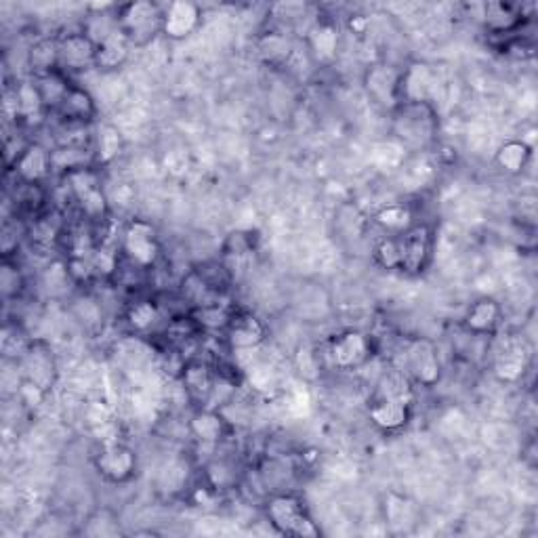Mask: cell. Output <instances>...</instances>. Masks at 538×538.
Wrapping results in <instances>:
<instances>
[{"instance_id": "17", "label": "cell", "mask_w": 538, "mask_h": 538, "mask_svg": "<svg viewBox=\"0 0 538 538\" xmlns=\"http://www.w3.org/2000/svg\"><path fill=\"white\" fill-rule=\"evenodd\" d=\"M188 433L196 444L213 448L232 436V423L217 408L200 406L188 421Z\"/></svg>"}, {"instance_id": "33", "label": "cell", "mask_w": 538, "mask_h": 538, "mask_svg": "<svg viewBox=\"0 0 538 538\" xmlns=\"http://www.w3.org/2000/svg\"><path fill=\"white\" fill-rule=\"evenodd\" d=\"M257 53L269 66H282L293 53V43L280 30L263 32L257 40Z\"/></svg>"}, {"instance_id": "2", "label": "cell", "mask_w": 538, "mask_h": 538, "mask_svg": "<svg viewBox=\"0 0 538 538\" xmlns=\"http://www.w3.org/2000/svg\"><path fill=\"white\" fill-rule=\"evenodd\" d=\"M265 517L269 526L282 536L318 538L322 534L305 501L293 492H278L269 496L265 501Z\"/></svg>"}, {"instance_id": "34", "label": "cell", "mask_w": 538, "mask_h": 538, "mask_svg": "<svg viewBox=\"0 0 538 538\" xmlns=\"http://www.w3.org/2000/svg\"><path fill=\"white\" fill-rule=\"evenodd\" d=\"M32 80L36 82L40 95H43V101H45V106L49 108V112H55L61 97L66 95L68 87L72 85V82L68 80V74H64L61 70L49 72L43 76H34Z\"/></svg>"}, {"instance_id": "24", "label": "cell", "mask_w": 538, "mask_h": 538, "mask_svg": "<svg viewBox=\"0 0 538 538\" xmlns=\"http://www.w3.org/2000/svg\"><path fill=\"white\" fill-rule=\"evenodd\" d=\"M131 43L120 30L103 38L97 43L95 51V70L99 72H118L131 57Z\"/></svg>"}, {"instance_id": "19", "label": "cell", "mask_w": 538, "mask_h": 538, "mask_svg": "<svg viewBox=\"0 0 538 538\" xmlns=\"http://www.w3.org/2000/svg\"><path fill=\"white\" fill-rule=\"evenodd\" d=\"M13 173L17 177V183L28 185H43L47 177L55 171L53 169V154L43 143L30 141L26 150L19 154V158L13 164Z\"/></svg>"}, {"instance_id": "32", "label": "cell", "mask_w": 538, "mask_h": 538, "mask_svg": "<svg viewBox=\"0 0 538 538\" xmlns=\"http://www.w3.org/2000/svg\"><path fill=\"white\" fill-rule=\"evenodd\" d=\"M28 66L34 76H43L59 70V38H40L28 51Z\"/></svg>"}, {"instance_id": "8", "label": "cell", "mask_w": 538, "mask_h": 538, "mask_svg": "<svg viewBox=\"0 0 538 538\" xmlns=\"http://www.w3.org/2000/svg\"><path fill=\"white\" fill-rule=\"evenodd\" d=\"M375 356L372 339L356 328H347L337 333L328 343V358L337 370L351 372L366 366Z\"/></svg>"}, {"instance_id": "5", "label": "cell", "mask_w": 538, "mask_h": 538, "mask_svg": "<svg viewBox=\"0 0 538 538\" xmlns=\"http://www.w3.org/2000/svg\"><path fill=\"white\" fill-rule=\"evenodd\" d=\"M402 368L415 387H436L442 381V360L436 343L421 337L406 341Z\"/></svg>"}, {"instance_id": "23", "label": "cell", "mask_w": 538, "mask_h": 538, "mask_svg": "<svg viewBox=\"0 0 538 538\" xmlns=\"http://www.w3.org/2000/svg\"><path fill=\"white\" fill-rule=\"evenodd\" d=\"M307 49L316 64H333L339 55V28L333 19H318L309 30Z\"/></svg>"}, {"instance_id": "3", "label": "cell", "mask_w": 538, "mask_h": 538, "mask_svg": "<svg viewBox=\"0 0 538 538\" xmlns=\"http://www.w3.org/2000/svg\"><path fill=\"white\" fill-rule=\"evenodd\" d=\"M99 171L101 169L89 164V167H80L64 175L74 204L78 206L82 219H87L89 223L106 221L110 213L108 196L103 192Z\"/></svg>"}, {"instance_id": "25", "label": "cell", "mask_w": 538, "mask_h": 538, "mask_svg": "<svg viewBox=\"0 0 538 538\" xmlns=\"http://www.w3.org/2000/svg\"><path fill=\"white\" fill-rule=\"evenodd\" d=\"M532 160V146L524 139H509L501 143L499 150L494 154L496 169L509 177L522 175Z\"/></svg>"}, {"instance_id": "35", "label": "cell", "mask_w": 538, "mask_h": 538, "mask_svg": "<svg viewBox=\"0 0 538 538\" xmlns=\"http://www.w3.org/2000/svg\"><path fill=\"white\" fill-rule=\"evenodd\" d=\"M372 259L387 272H400L402 261V248H400V236H383L372 251Z\"/></svg>"}, {"instance_id": "36", "label": "cell", "mask_w": 538, "mask_h": 538, "mask_svg": "<svg viewBox=\"0 0 538 538\" xmlns=\"http://www.w3.org/2000/svg\"><path fill=\"white\" fill-rule=\"evenodd\" d=\"M0 291H3L5 301H11L22 295L24 291V274L17 263H13L9 257H5L3 269H0Z\"/></svg>"}, {"instance_id": "4", "label": "cell", "mask_w": 538, "mask_h": 538, "mask_svg": "<svg viewBox=\"0 0 538 538\" xmlns=\"http://www.w3.org/2000/svg\"><path fill=\"white\" fill-rule=\"evenodd\" d=\"M162 11L164 5L152 0H135L116 9L118 30L127 36L131 47H148L152 40L162 34Z\"/></svg>"}, {"instance_id": "37", "label": "cell", "mask_w": 538, "mask_h": 538, "mask_svg": "<svg viewBox=\"0 0 538 538\" xmlns=\"http://www.w3.org/2000/svg\"><path fill=\"white\" fill-rule=\"evenodd\" d=\"M91 263H93V269L97 278L101 280H110L112 276L118 274V267H120V259H118V253L114 251V248H108L99 244L93 255H91Z\"/></svg>"}, {"instance_id": "13", "label": "cell", "mask_w": 538, "mask_h": 538, "mask_svg": "<svg viewBox=\"0 0 538 538\" xmlns=\"http://www.w3.org/2000/svg\"><path fill=\"white\" fill-rule=\"evenodd\" d=\"M366 412L372 427L381 433H398L412 421V400L372 393Z\"/></svg>"}, {"instance_id": "27", "label": "cell", "mask_w": 538, "mask_h": 538, "mask_svg": "<svg viewBox=\"0 0 538 538\" xmlns=\"http://www.w3.org/2000/svg\"><path fill=\"white\" fill-rule=\"evenodd\" d=\"M15 95H17V112H19V120L24 124H38L43 120L49 112V108L45 106L43 95H40L36 82L34 80H22L15 87Z\"/></svg>"}, {"instance_id": "11", "label": "cell", "mask_w": 538, "mask_h": 538, "mask_svg": "<svg viewBox=\"0 0 538 538\" xmlns=\"http://www.w3.org/2000/svg\"><path fill=\"white\" fill-rule=\"evenodd\" d=\"M532 366V347L524 337H507L503 345L496 349L492 372L496 381L505 385H517L524 381L526 372Z\"/></svg>"}, {"instance_id": "14", "label": "cell", "mask_w": 538, "mask_h": 538, "mask_svg": "<svg viewBox=\"0 0 538 538\" xmlns=\"http://www.w3.org/2000/svg\"><path fill=\"white\" fill-rule=\"evenodd\" d=\"M400 82L402 70L389 64H375L364 74V89L368 97L389 112L400 103Z\"/></svg>"}, {"instance_id": "38", "label": "cell", "mask_w": 538, "mask_h": 538, "mask_svg": "<svg viewBox=\"0 0 538 538\" xmlns=\"http://www.w3.org/2000/svg\"><path fill=\"white\" fill-rule=\"evenodd\" d=\"M295 366L299 370V375L307 381H314L320 377V358L316 354V349L312 347H299L297 356H295Z\"/></svg>"}, {"instance_id": "22", "label": "cell", "mask_w": 538, "mask_h": 538, "mask_svg": "<svg viewBox=\"0 0 538 538\" xmlns=\"http://www.w3.org/2000/svg\"><path fill=\"white\" fill-rule=\"evenodd\" d=\"M55 114L68 124H89L97 118V101L85 87H78L72 82L55 108Z\"/></svg>"}, {"instance_id": "9", "label": "cell", "mask_w": 538, "mask_h": 538, "mask_svg": "<svg viewBox=\"0 0 538 538\" xmlns=\"http://www.w3.org/2000/svg\"><path fill=\"white\" fill-rule=\"evenodd\" d=\"M436 232L429 223H415L400 236L402 261L400 272L406 276H421L433 259Z\"/></svg>"}, {"instance_id": "21", "label": "cell", "mask_w": 538, "mask_h": 538, "mask_svg": "<svg viewBox=\"0 0 538 538\" xmlns=\"http://www.w3.org/2000/svg\"><path fill=\"white\" fill-rule=\"evenodd\" d=\"M438 76L431 66L415 61L402 70L400 82V101H429L433 103V91H436Z\"/></svg>"}, {"instance_id": "28", "label": "cell", "mask_w": 538, "mask_h": 538, "mask_svg": "<svg viewBox=\"0 0 538 538\" xmlns=\"http://www.w3.org/2000/svg\"><path fill=\"white\" fill-rule=\"evenodd\" d=\"M486 28L494 34H511L524 24L522 9L513 3H503V0H494L486 5L484 13Z\"/></svg>"}, {"instance_id": "16", "label": "cell", "mask_w": 538, "mask_h": 538, "mask_svg": "<svg viewBox=\"0 0 538 538\" xmlns=\"http://www.w3.org/2000/svg\"><path fill=\"white\" fill-rule=\"evenodd\" d=\"M59 38V70L64 74L85 72L95 68L97 45L85 34V30L61 34Z\"/></svg>"}, {"instance_id": "20", "label": "cell", "mask_w": 538, "mask_h": 538, "mask_svg": "<svg viewBox=\"0 0 538 538\" xmlns=\"http://www.w3.org/2000/svg\"><path fill=\"white\" fill-rule=\"evenodd\" d=\"M501 320H503L501 303L492 297H480L467 307L463 326L469 335L486 337L496 333V328L501 326Z\"/></svg>"}, {"instance_id": "6", "label": "cell", "mask_w": 538, "mask_h": 538, "mask_svg": "<svg viewBox=\"0 0 538 538\" xmlns=\"http://www.w3.org/2000/svg\"><path fill=\"white\" fill-rule=\"evenodd\" d=\"M93 467L101 480L120 486L135 478L139 469V459L137 452L129 444L112 440L97 448V452L93 454Z\"/></svg>"}, {"instance_id": "29", "label": "cell", "mask_w": 538, "mask_h": 538, "mask_svg": "<svg viewBox=\"0 0 538 538\" xmlns=\"http://www.w3.org/2000/svg\"><path fill=\"white\" fill-rule=\"evenodd\" d=\"M162 320V309L154 299H137L124 309V322L137 335H148Z\"/></svg>"}, {"instance_id": "31", "label": "cell", "mask_w": 538, "mask_h": 538, "mask_svg": "<svg viewBox=\"0 0 538 538\" xmlns=\"http://www.w3.org/2000/svg\"><path fill=\"white\" fill-rule=\"evenodd\" d=\"M383 517L385 524L398 530H406L417 522V507L408 496L398 492H385L383 496Z\"/></svg>"}, {"instance_id": "1", "label": "cell", "mask_w": 538, "mask_h": 538, "mask_svg": "<svg viewBox=\"0 0 538 538\" xmlns=\"http://www.w3.org/2000/svg\"><path fill=\"white\" fill-rule=\"evenodd\" d=\"M391 133L412 152L429 150L440 133L438 108L429 101H400L391 110Z\"/></svg>"}, {"instance_id": "7", "label": "cell", "mask_w": 538, "mask_h": 538, "mask_svg": "<svg viewBox=\"0 0 538 538\" xmlns=\"http://www.w3.org/2000/svg\"><path fill=\"white\" fill-rule=\"evenodd\" d=\"M120 253L137 269L154 267L160 257V242L156 236V227L143 219L129 221L127 227L122 230Z\"/></svg>"}, {"instance_id": "30", "label": "cell", "mask_w": 538, "mask_h": 538, "mask_svg": "<svg viewBox=\"0 0 538 538\" xmlns=\"http://www.w3.org/2000/svg\"><path fill=\"white\" fill-rule=\"evenodd\" d=\"M372 219H375V223L387 236H402L406 230H410V227L417 223L415 213H412V209L406 202L385 204Z\"/></svg>"}, {"instance_id": "10", "label": "cell", "mask_w": 538, "mask_h": 538, "mask_svg": "<svg viewBox=\"0 0 538 538\" xmlns=\"http://www.w3.org/2000/svg\"><path fill=\"white\" fill-rule=\"evenodd\" d=\"M17 362L22 366L26 383L36 385L45 393L53 389L57 381V358L45 339H30Z\"/></svg>"}, {"instance_id": "15", "label": "cell", "mask_w": 538, "mask_h": 538, "mask_svg": "<svg viewBox=\"0 0 538 538\" xmlns=\"http://www.w3.org/2000/svg\"><path fill=\"white\" fill-rule=\"evenodd\" d=\"M217 379L219 377L215 368L209 362H202L198 358L185 360L179 372V381L183 385L185 396H188V400L194 402L198 408L211 402L217 387Z\"/></svg>"}, {"instance_id": "18", "label": "cell", "mask_w": 538, "mask_h": 538, "mask_svg": "<svg viewBox=\"0 0 538 538\" xmlns=\"http://www.w3.org/2000/svg\"><path fill=\"white\" fill-rule=\"evenodd\" d=\"M202 26V9L192 0H175V3L164 5L162 11V36L169 40H185L190 38Z\"/></svg>"}, {"instance_id": "12", "label": "cell", "mask_w": 538, "mask_h": 538, "mask_svg": "<svg viewBox=\"0 0 538 538\" xmlns=\"http://www.w3.org/2000/svg\"><path fill=\"white\" fill-rule=\"evenodd\" d=\"M221 335L225 345L232 351L257 349L267 339V324L248 309H234Z\"/></svg>"}, {"instance_id": "26", "label": "cell", "mask_w": 538, "mask_h": 538, "mask_svg": "<svg viewBox=\"0 0 538 538\" xmlns=\"http://www.w3.org/2000/svg\"><path fill=\"white\" fill-rule=\"evenodd\" d=\"M124 152V137L114 124H99L93 141V167H108Z\"/></svg>"}, {"instance_id": "39", "label": "cell", "mask_w": 538, "mask_h": 538, "mask_svg": "<svg viewBox=\"0 0 538 538\" xmlns=\"http://www.w3.org/2000/svg\"><path fill=\"white\" fill-rule=\"evenodd\" d=\"M248 253H253V238L248 232H236L230 234V238L225 240V255L227 257H244Z\"/></svg>"}]
</instances>
